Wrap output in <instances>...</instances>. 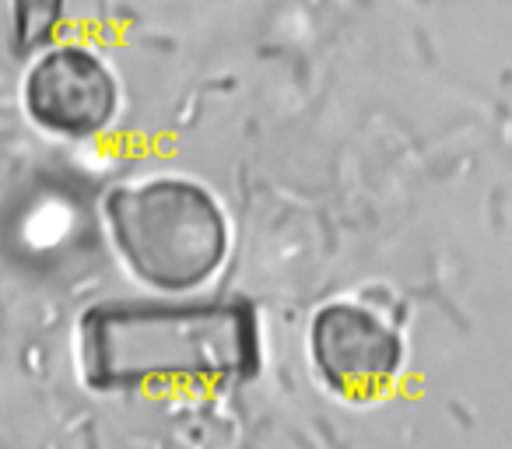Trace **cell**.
I'll list each match as a JSON object with an SVG mask.
<instances>
[{
	"instance_id": "obj_2",
	"label": "cell",
	"mask_w": 512,
	"mask_h": 449,
	"mask_svg": "<svg viewBox=\"0 0 512 449\" xmlns=\"http://www.w3.org/2000/svg\"><path fill=\"white\" fill-rule=\"evenodd\" d=\"M25 109L46 134L85 141L113 123L120 85L92 46H53L25 74Z\"/></svg>"
},
{
	"instance_id": "obj_3",
	"label": "cell",
	"mask_w": 512,
	"mask_h": 449,
	"mask_svg": "<svg viewBox=\"0 0 512 449\" xmlns=\"http://www.w3.org/2000/svg\"><path fill=\"white\" fill-rule=\"evenodd\" d=\"M11 8H15V50L32 57L57 39L67 0H11Z\"/></svg>"
},
{
	"instance_id": "obj_1",
	"label": "cell",
	"mask_w": 512,
	"mask_h": 449,
	"mask_svg": "<svg viewBox=\"0 0 512 449\" xmlns=\"http://www.w3.org/2000/svg\"><path fill=\"white\" fill-rule=\"evenodd\" d=\"M109 232L130 271L158 288L207 281L228 246L218 200L190 179H144L113 190Z\"/></svg>"
}]
</instances>
